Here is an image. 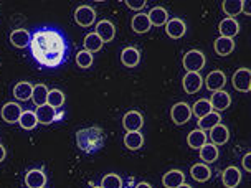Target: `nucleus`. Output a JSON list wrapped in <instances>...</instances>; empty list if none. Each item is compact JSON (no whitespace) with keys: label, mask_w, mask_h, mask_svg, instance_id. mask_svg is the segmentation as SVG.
Segmentation results:
<instances>
[{"label":"nucleus","mask_w":251,"mask_h":188,"mask_svg":"<svg viewBox=\"0 0 251 188\" xmlns=\"http://www.w3.org/2000/svg\"><path fill=\"white\" fill-rule=\"evenodd\" d=\"M190 175L197 182H207L212 177V170H210L205 164H195L190 168Z\"/></svg>","instance_id":"nucleus-25"},{"label":"nucleus","mask_w":251,"mask_h":188,"mask_svg":"<svg viewBox=\"0 0 251 188\" xmlns=\"http://www.w3.org/2000/svg\"><path fill=\"white\" fill-rule=\"evenodd\" d=\"M76 142L84 154H94L104 145V132L100 127H86L76 132Z\"/></svg>","instance_id":"nucleus-2"},{"label":"nucleus","mask_w":251,"mask_h":188,"mask_svg":"<svg viewBox=\"0 0 251 188\" xmlns=\"http://www.w3.org/2000/svg\"><path fill=\"white\" fill-rule=\"evenodd\" d=\"M124 144L129 150H137L144 144V136L141 132H127L124 137Z\"/></svg>","instance_id":"nucleus-30"},{"label":"nucleus","mask_w":251,"mask_h":188,"mask_svg":"<svg viewBox=\"0 0 251 188\" xmlns=\"http://www.w3.org/2000/svg\"><path fill=\"white\" fill-rule=\"evenodd\" d=\"M136 188H152L149 183H146V182H142V183H137Z\"/></svg>","instance_id":"nucleus-43"},{"label":"nucleus","mask_w":251,"mask_h":188,"mask_svg":"<svg viewBox=\"0 0 251 188\" xmlns=\"http://www.w3.org/2000/svg\"><path fill=\"white\" fill-rule=\"evenodd\" d=\"M123 125L127 132H141V127L144 125V118L139 111H129L123 118Z\"/></svg>","instance_id":"nucleus-4"},{"label":"nucleus","mask_w":251,"mask_h":188,"mask_svg":"<svg viewBox=\"0 0 251 188\" xmlns=\"http://www.w3.org/2000/svg\"><path fill=\"white\" fill-rule=\"evenodd\" d=\"M24 113V109L17 104V102H7V104H3L2 111H0V114H2V119L5 120L8 124H15L20 120V116Z\"/></svg>","instance_id":"nucleus-8"},{"label":"nucleus","mask_w":251,"mask_h":188,"mask_svg":"<svg viewBox=\"0 0 251 188\" xmlns=\"http://www.w3.org/2000/svg\"><path fill=\"white\" fill-rule=\"evenodd\" d=\"M126 5L129 8H132V10H141V8L146 7V0H126Z\"/></svg>","instance_id":"nucleus-39"},{"label":"nucleus","mask_w":251,"mask_h":188,"mask_svg":"<svg viewBox=\"0 0 251 188\" xmlns=\"http://www.w3.org/2000/svg\"><path fill=\"white\" fill-rule=\"evenodd\" d=\"M222 180L226 188H236L241 182V172L236 167H228L223 170Z\"/></svg>","instance_id":"nucleus-11"},{"label":"nucleus","mask_w":251,"mask_h":188,"mask_svg":"<svg viewBox=\"0 0 251 188\" xmlns=\"http://www.w3.org/2000/svg\"><path fill=\"white\" fill-rule=\"evenodd\" d=\"M19 124H20V127L25 129V131H31V129H35L38 125L37 116H35V113H31V111H24L20 116Z\"/></svg>","instance_id":"nucleus-35"},{"label":"nucleus","mask_w":251,"mask_h":188,"mask_svg":"<svg viewBox=\"0 0 251 188\" xmlns=\"http://www.w3.org/2000/svg\"><path fill=\"white\" fill-rule=\"evenodd\" d=\"M178 188H192V187H190V185H187V183H183V185H180Z\"/></svg>","instance_id":"nucleus-44"},{"label":"nucleus","mask_w":251,"mask_h":188,"mask_svg":"<svg viewBox=\"0 0 251 188\" xmlns=\"http://www.w3.org/2000/svg\"><path fill=\"white\" fill-rule=\"evenodd\" d=\"M48 89L45 84H37V86H33V94H31V99H33L35 106L37 107H42L47 104V97H48Z\"/></svg>","instance_id":"nucleus-32"},{"label":"nucleus","mask_w":251,"mask_h":188,"mask_svg":"<svg viewBox=\"0 0 251 188\" xmlns=\"http://www.w3.org/2000/svg\"><path fill=\"white\" fill-rule=\"evenodd\" d=\"M218 154H220L218 147H217V145H213V144H205V145L200 149V159L203 160L205 164H212V162H215V160L218 159Z\"/></svg>","instance_id":"nucleus-31"},{"label":"nucleus","mask_w":251,"mask_h":188,"mask_svg":"<svg viewBox=\"0 0 251 188\" xmlns=\"http://www.w3.org/2000/svg\"><path fill=\"white\" fill-rule=\"evenodd\" d=\"M187 142H188V145H190L192 149H201V147L207 144V134H205L203 131H200V129L192 131L190 134H188Z\"/></svg>","instance_id":"nucleus-28"},{"label":"nucleus","mask_w":251,"mask_h":188,"mask_svg":"<svg viewBox=\"0 0 251 188\" xmlns=\"http://www.w3.org/2000/svg\"><path fill=\"white\" fill-rule=\"evenodd\" d=\"M101 48H102V40L98 37L96 31L86 35V38H84V50L89 53H94V51H100Z\"/></svg>","instance_id":"nucleus-34"},{"label":"nucleus","mask_w":251,"mask_h":188,"mask_svg":"<svg viewBox=\"0 0 251 188\" xmlns=\"http://www.w3.org/2000/svg\"><path fill=\"white\" fill-rule=\"evenodd\" d=\"M5 155H7L5 147H3L2 144H0V162H3V159H5Z\"/></svg>","instance_id":"nucleus-42"},{"label":"nucleus","mask_w":251,"mask_h":188,"mask_svg":"<svg viewBox=\"0 0 251 188\" xmlns=\"http://www.w3.org/2000/svg\"><path fill=\"white\" fill-rule=\"evenodd\" d=\"M243 12L246 15H251V0H243Z\"/></svg>","instance_id":"nucleus-41"},{"label":"nucleus","mask_w":251,"mask_h":188,"mask_svg":"<svg viewBox=\"0 0 251 188\" xmlns=\"http://www.w3.org/2000/svg\"><path fill=\"white\" fill-rule=\"evenodd\" d=\"M75 20L79 26H91L94 24V20H96V12H94V8H91V7L81 5V7L76 8Z\"/></svg>","instance_id":"nucleus-7"},{"label":"nucleus","mask_w":251,"mask_h":188,"mask_svg":"<svg viewBox=\"0 0 251 188\" xmlns=\"http://www.w3.org/2000/svg\"><path fill=\"white\" fill-rule=\"evenodd\" d=\"M76 63H78L79 68H89V66L93 65V55L86 50L79 51L78 55H76Z\"/></svg>","instance_id":"nucleus-38"},{"label":"nucleus","mask_w":251,"mask_h":188,"mask_svg":"<svg viewBox=\"0 0 251 188\" xmlns=\"http://www.w3.org/2000/svg\"><path fill=\"white\" fill-rule=\"evenodd\" d=\"M93 188H101V187H93Z\"/></svg>","instance_id":"nucleus-45"},{"label":"nucleus","mask_w":251,"mask_h":188,"mask_svg":"<svg viewBox=\"0 0 251 188\" xmlns=\"http://www.w3.org/2000/svg\"><path fill=\"white\" fill-rule=\"evenodd\" d=\"M132 30L136 31V33H146V31H149L151 30V20H149V17L146 15V13H137L136 17L132 19Z\"/></svg>","instance_id":"nucleus-26"},{"label":"nucleus","mask_w":251,"mask_h":188,"mask_svg":"<svg viewBox=\"0 0 251 188\" xmlns=\"http://www.w3.org/2000/svg\"><path fill=\"white\" fill-rule=\"evenodd\" d=\"M223 12L228 15V19H235L238 13L243 12V0H225Z\"/></svg>","instance_id":"nucleus-29"},{"label":"nucleus","mask_w":251,"mask_h":188,"mask_svg":"<svg viewBox=\"0 0 251 188\" xmlns=\"http://www.w3.org/2000/svg\"><path fill=\"white\" fill-rule=\"evenodd\" d=\"M25 183L28 188H43L47 183V175L42 170H30L25 175Z\"/></svg>","instance_id":"nucleus-17"},{"label":"nucleus","mask_w":251,"mask_h":188,"mask_svg":"<svg viewBox=\"0 0 251 188\" xmlns=\"http://www.w3.org/2000/svg\"><path fill=\"white\" fill-rule=\"evenodd\" d=\"M225 83H226V76L220 70L212 71V73L207 76V79H205V86H207L208 91H212V93L222 91V88L225 86Z\"/></svg>","instance_id":"nucleus-9"},{"label":"nucleus","mask_w":251,"mask_h":188,"mask_svg":"<svg viewBox=\"0 0 251 188\" xmlns=\"http://www.w3.org/2000/svg\"><path fill=\"white\" fill-rule=\"evenodd\" d=\"M43 188H45V187H43Z\"/></svg>","instance_id":"nucleus-47"},{"label":"nucleus","mask_w":251,"mask_h":188,"mask_svg":"<svg viewBox=\"0 0 251 188\" xmlns=\"http://www.w3.org/2000/svg\"><path fill=\"white\" fill-rule=\"evenodd\" d=\"M205 61L207 58L199 50H192L187 51L185 56H183V68H185L188 73H199V71L205 66Z\"/></svg>","instance_id":"nucleus-3"},{"label":"nucleus","mask_w":251,"mask_h":188,"mask_svg":"<svg viewBox=\"0 0 251 188\" xmlns=\"http://www.w3.org/2000/svg\"><path fill=\"white\" fill-rule=\"evenodd\" d=\"M47 104L51 106L53 109H56V107H61L63 104H65V94H63L60 89H51V91L48 93Z\"/></svg>","instance_id":"nucleus-36"},{"label":"nucleus","mask_w":251,"mask_h":188,"mask_svg":"<svg viewBox=\"0 0 251 188\" xmlns=\"http://www.w3.org/2000/svg\"><path fill=\"white\" fill-rule=\"evenodd\" d=\"M170 116H172V120L178 125L188 122V119L192 118V107L187 104V102H177L176 106L170 111Z\"/></svg>","instance_id":"nucleus-6"},{"label":"nucleus","mask_w":251,"mask_h":188,"mask_svg":"<svg viewBox=\"0 0 251 188\" xmlns=\"http://www.w3.org/2000/svg\"><path fill=\"white\" fill-rule=\"evenodd\" d=\"M183 89H185V93L188 94H195L199 93L201 89V84H203V79H201L200 73H187L183 76Z\"/></svg>","instance_id":"nucleus-10"},{"label":"nucleus","mask_w":251,"mask_h":188,"mask_svg":"<svg viewBox=\"0 0 251 188\" xmlns=\"http://www.w3.org/2000/svg\"><path fill=\"white\" fill-rule=\"evenodd\" d=\"M220 35L225 38H233L235 35H238L240 31V25L238 22H236L235 19H223L222 22H220Z\"/></svg>","instance_id":"nucleus-16"},{"label":"nucleus","mask_w":251,"mask_h":188,"mask_svg":"<svg viewBox=\"0 0 251 188\" xmlns=\"http://www.w3.org/2000/svg\"><path fill=\"white\" fill-rule=\"evenodd\" d=\"M35 116H37L38 124L48 125V124H51L53 120L56 119V111L53 109L51 106L45 104V106H42V107H37V111H35Z\"/></svg>","instance_id":"nucleus-19"},{"label":"nucleus","mask_w":251,"mask_h":188,"mask_svg":"<svg viewBox=\"0 0 251 188\" xmlns=\"http://www.w3.org/2000/svg\"><path fill=\"white\" fill-rule=\"evenodd\" d=\"M31 94H33V84L28 81H22L13 88V96H15L19 101L31 99Z\"/></svg>","instance_id":"nucleus-24"},{"label":"nucleus","mask_w":251,"mask_h":188,"mask_svg":"<svg viewBox=\"0 0 251 188\" xmlns=\"http://www.w3.org/2000/svg\"><path fill=\"white\" fill-rule=\"evenodd\" d=\"M101 188H123V180H121V177L116 175V173H107V175L102 178Z\"/></svg>","instance_id":"nucleus-37"},{"label":"nucleus","mask_w":251,"mask_h":188,"mask_svg":"<svg viewBox=\"0 0 251 188\" xmlns=\"http://www.w3.org/2000/svg\"><path fill=\"white\" fill-rule=\"evenodd\" d=\"M222 122V116H220L218 113H210L207 114L205 118L199 119V125H200V131H212L213 127H217V125Z\"/></svg>","instance_id":"nucleus-27"},{"label":"nucleus","mask_w":251,"mask_h":188,"mask_svg":"<svg viewBox=\"0 0 251 188\" xmlns=\"http://www.w3.org/2000/svg\"><path fill=\"white\" fill-rule=\"evenodd\" d=\"M96 35L102 40V43H107L114 38L116 28L109 20H101L100 24L96 25Z\"/></svg>","instance_id":"nucleus-13"},{"label":"nucleus","mask_w":251,"mask_h":188,"mask_svg":"<svg viewBox=\"0 0 251 188\" xmlns=\"http://www.w3.org/2000/svg\"><path fill=\"white\" fill-rule=\"evenodd\" d=\"M147 17H149L151 24L154 26L167 25V22H169V13L162 7H154L149 13H147Z\"/></svg>","instance_id":"nucleus-22"},{"label":"nucleus","mask_w":251,"mask_h":188,"mask_svg":"<svg viewBox=\"0 0 251 188\" xmlns=\"http://www.w3.org/2000/svg\"><path fill=\"white\" fill-rule=\"evenodd\" d=\"M210 104H212V107L215 111H225L231 104V97L226 91H217V93L212 94Z\"/></svg>","instance_id":"nucleus-12"},{"label":"nucleus","mask_w":251,"mask_h":188,"mask_svg":"<svg viewBox=\"0 0 251 188\" xmlns=\"http://www.w3.org/2000/svg\"><path fill=\"white\" fill-rule=\"evenodd\" d=\"M121 61H123V65L127 66V68H134V66H137L139 61H141V53H139L136 48L127 47L121 53Z\"/></svg>","instance_id":"nucleus-20"},{"label":"nucleus","mask_w":251,"mask_h":188,"mask_svg":"<svg viewBox=\"0 0 251 188\" xmlns=\"http://www.w3.org/2000/svg\"><path fill=\"white\" fill-rule=\"evenodd\" d=\"M30 51L38 61V65L47 66V68H56L65 60L66 45L58 31L40 30L31 37Z\"/></svg>","instance_id":"nucleus-1"},{"label":"nucleus","mask_w":251,"mask_h":188,"mask_svg":"<svg viewBox=\"0 0 251 188\" xmlns=\"http://www.w3.org/2000/svg\"><path fill=\"white\" fill-rule=\"evenodd\" d=\"M241 165H243V168L246 170V172H251V152L243 157V160H241Z\"/></svg>","instance_id":"nucleus-40"},{"label":"nucleus","mask_w":251,"mask_h":188,"mask_svg":"<svg viewBox=\"0 0 251 188\" xmlns=\"http://www.w3.org/2000/svg\"><path fill=\"white\" fill-rule=\"evenodd\" d=\"M210 139L213 141V145H223L228 142V139H230V132H228V129L225 125L218 124L217 127H213L212 131H210Z\"/></svg>","instance_id":"nucleus-23"},{"label":"nucleus","mask_w":251,"mask_h":188,"mask_svg":"<svg viewBox=\"0 0 251 188\" xmlns=\"http://www.w3.org/2000/svg\"><path fill=\"white\" fill-rule=\"evenodd\" d=\"M213 48L220 56H228L233 50H235V42H233V38L220 37V38L215 40Z\"/></svg>","instance_id":"nucleus-21"},{"label":"nucleus","mask_w":251,"mask_h":188,"mask_svg":"<svg viewBox=\"0 0 251 188\" xmlns=\"http://www.w3.org/2000/svg\"><path fill=\"white\" fill-rule=\"evenodd\" d=\"M233 86H235L236 91H240V93L250 91V86H251V70H248V68L236 70V73L233 74Z\"/></svg>","instance_id":"nucleus-5"},{"label":"nucleus","mask_w":251,"mask_h":188,"mask_svg":"<svg viewBox=\"0 0 251 188\" xmlns=\"http://www.w3.org/2000/svg\"><path fill=\"white\" fill-rule=\"evenodd\" d=\"M250 91H251V86H250Z\"/></svg>","instance_id":"nucleus-46"},{"label":"nucleus","mask_w":251,"mask_h":188,"mask_svg":"<svg viewBox=\"0 0 251 188\" xmlns=\"http://www.w3.org/2000/svg\"><path fill=\"white\" fill-rule=\"evenodd\" d=\"M162 183L165 188H178L185 183V177L180 170H170L162 177Z\"/></svg>","instance_id":"nucleus-18"},{"label":"nucleus","mask_w":251,"mask_h":188,"mask_svg":"<svg viewBox=\"0 0 251 188\" xmlns=\"http://www.w3.org/2000/svg\"><path fill=\"white\" fill-rule=\"evenodd\" d=\"M210 113H213V107L210 104V101H207V99H199L194 104V107H192V114H195L199 119L205 118V116Z\"/></svg>","instance_id":"nucleus-33"},{"label":"nucleus","mask_w":251,"mask_h":188,"mask_svg":"<svg viewBox=\"0 0 251 188\" xmlns=\"http://www.w3.org/2000/svg\"><path fill=\"white\" fill-rule=\"evenodd\" d=\"M165 30H167V35H169L170 38L178 40V38H182L183 35H185L187 26H185V24H183L180 19H172V20L167 22V25H165Z\"/></svg>","instance_id":"nucleus-14"},{"label":"nucleus","mask_w":251,"mask_h":188,"mask_svg":"<svg viewBox=\"0 0 251 188\" xmlns=\"http://www.w3.org/2000/svg\"><path fill=\"white\" fill-rule=\"evenodd\" d=\"M30 42H31V37H30V33L25 28H17V30H13L10 33V43L15 48L30 47Z\"/></svg>","instance_id":"nucleus-15"}]
</instances>
